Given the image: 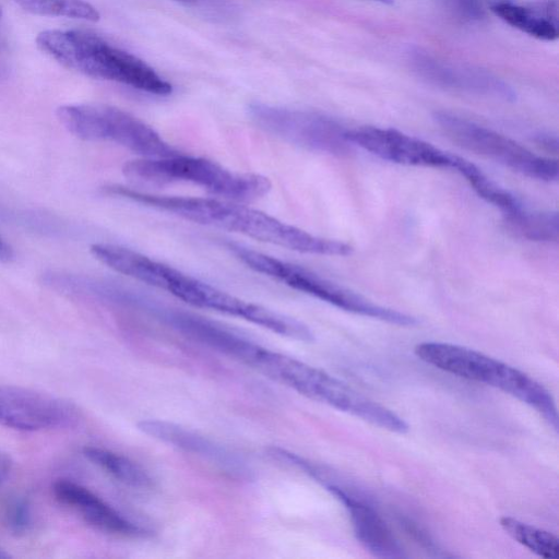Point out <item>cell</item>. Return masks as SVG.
I'll use <instances>...</instances> for the list:
<instances>
[{
    "label": "cell",
    "mask_w": 559,
    "mask_h": 559,
    "mask_svg": "<svg viewBox=\"0 0 559 559\" xmlns=\"http://www.w3.org/2000/svg\"><path fill=\"white\" fill-rule=\"evenodd\" d=\"M104 191L193 223L239 233L298 252L346 257L354 250L346 242L314 236L262 211L228 199L156 195L120 185L104 187Z\"/></svg>",
    "instance_id": "obj_1"
},
{
    "label": "cell",
    "mask_w": 559,
    "mask_h": 559,
    "mask_svg": "<svg viewBox=\"0 0 559 559\" xmlns=\"http://www.w3.org/2000/svg\"><path fill=\"white\" fill-rule=\"evenodd\" d=\"M36 44L63 67L84 75L158 96L173 92V85L145 61L94 33L47 29L38 34Z\"/></svg>",
    "instance_id": "obj_2"
},
{
    "label": "cell",
    "mask_w": 559,
    "mask_h": 559,
    "mask_svg": "<svg viewBox=\"0 0 559 559\" xmlns=\"http://www.w3.org/2000/svg\"><path fill=\"white\" fill-rule=\"evenodd\" d=\"M423 361L451 374L497 388L537 411L558 430V412L550 392L525 372L477 350L449 343L424 342L415 347Z\"/></svg>",
    "instance_id": "obj_3"
},
{
    "label": "cell",
    "mask_w": 559,
    "mask_h": 559,
    "mask_svg": "<svg viewBox=\"0 0 559 559\" xmlns=\"http://www.w3.org/2000/svg\"><path fill=\"white\" fill-rule=\"evenodd\" d=\"M122 173L126 178L142 183L191 182L237 202L261 198L272 187L264 176L233 171L206 158L182 154L129 160L123 165Z\"/></svg>",
    "instance_id": "obj_4"
},
{
    "label": "cell",
    "mask_w": 559,
    "mask_h": 559,
    "mask_svg": "<svg viewBox=\"0 0 559 559\" xmlns=\"http://www.w3.org/2000/svg\"><path fill=\"white\" fill-rule=\"evenodd\" d=\"M228 249L251 270L345 311L400 326H413L417 323L409 314L374 304L300 265L234 243H229Z\"/></svg>",
    "instance_id": "obj_5"
},
{
    "label": "cell",
    "mask_w": 559,
    "mask_h": 559,
    "mask_svg": "<svg viewBox=\"0 0 559 559\" xmlns=\"http://www.w3.org/2000/svg\"><path fill=\"white\" fill-rule=\"evenodd\" d=\"M60 123L85 141H109L142 157H169L180 154L147 123L110 105L76 104L57 109Z\"/></svg>",
    "instance_id": "obj_6"
},
{
    "label": "cell",
    "mask_w": 559,
    "mask_h": 559,
    "mask_svg": "<svg viewBox=\"0 0 559 559\" xmlns=\"http://www.w3.org/2000/svg\"><path fill=\"white\" fill-rule=\"evenodd\" d=\"M433 119L452 142L469 152L531 179L558 180L559 165L555 158L537 155L497 131L448 111H437Z\"/></svg>",
    "instance_id": "obj_7"
},
{
    "label": "cell",
    "mask_w": 559,
    "mask_h": 559,
    "mask_svg": "<svg viewBox=\"0 0 559 559\" xmlns=\"http://www.w3.org/2000/svg\"><path fill=\"white\" fill-rule=\"evenodd\" d=\"M249 112L260 128L290 144L334 156L353 151L348 129L328 116L266 104H252Z\"/></svg>",
    "instance_id": "obj_8"
},
{
    "label": "cell",
    "mask_w": 559,
    "mask_h": 559,
    "mask_svg": "<svg viewBox=\"0 0 559 559\" xmlns=\"http://www.w3.org/2000/svg\"><path fill=\"white\" fill-rule=\"evenodd\" d=\"M79 412L67 400L37 390L0 385V424L21 431L69 428Z\"/></svg>",
    "instance_id": "obj_9"
},
{
    "label": "cell",
    "mask_w": 559,
    "mask_h": 559,
    "mask_svg": "<svg viewBox=\"0 0 559 559\" xmlns=\"http://www.w3.org/2000/svg\"><path fill=\"white\" fill-rule=\"evenodd\" d=\"M347 138L353 145L381 159L404 166L454 169L459 157L391 128L365 126L348 129Z\"/></svg>",
    "instance_id": "obj_10"
},
{
    "label": "cell",
    "mask_w": 559,
    "mask_h": 559,
    "mask_svg": "<svg viewBox=\"0 0 559 559\" xmlns=\"http://www.w3.org/2000/svg\"><path fill=\"white\" fill-rule=\"evenodd\" d=\"M409 60L419 76L437 86L508 102L515 99L508 84L483 70L448 63L420 49L412 50Z\"/></svg>",
    "instance_id": "obj_11"
},
{
    "label": "cell",
    "mask_w": 559,
    "mask_h": 559,
    "mask_svg": "<svg viewBox=\"0 0 559 559\" xmlns=\"http://www.w3.org/2000/svg\"><path fill=\"white\" fill-rule=\"evenodd\" d=\"M138 428L154 439L207 460L229 476L250 478L251 471L240 456L195 431L159 419L141 420Z\"/></svg>",
    "instance_id": "obj_12"
},
{
    "label": "cell",
    "mask_w": 559,
    "mask_h": 559,
    "mask_svg": "<svg viewBox=\"0 0 559 559\" xmlns=\"http://www.w3.org/2000/svg\"><path fill=\"white\" fill-rule=\"evenodd\" d=\"M323 485L345 506L355 536L367 551L378 558L406 557L388 524L368 501L346 490L333 476Z\"/></svg>",
    "instance_id": "obj_13"
},
{
    "label": "cell",
    "mask_w": 559,
    "mask_h": 559,
    "mask_svg": "<svg viewBox=\"0 0 559 559\" xmlns=\"http://www.w3.org/2000/svg\"><path fill=\"white\" fill-rule=\"evenodd\" d=\"M52 491L61 503L78 512L86 523L99 531L128 537L145 535V531L74 481L60 479L53 484Z\"/></svg>",
    "instance_id": "obj_14"
},
{
    "label": "cell",
    "mask_w": 559,
    "mask_h": 559,
    "mask_svg": "<svg viewBox=\"0 0 559 559\" xmlns=\"http://www.w3.org/2000/svg\"><path fill=\"white\" fill-rule=\"evenodd\" d=\"M491 11L506 23L540 40L558 38L557 10L551 3L526 7L501 1L491 5Z\"/></svg>",
    "instance_id": "obj_15"
},
{
    "label": "cell",
    "mask_w": 559,
    "mask_h": 559,
    "mask_svg": "<svg viewBox=\"0 0 559 559\" xmlns=\"http://www.w3.org/2000/svg\"><path fill=\"white\" fill-rule=\"evenodd\" d=\"M454 170L465 178L479 198L499 209L503 216L523 207L516 197L487 177L469 160L459 156Z\"/></svg>",
    "instance_id": "obj_16"
},
{
    "label": "cell",
    "mask_w": 559,
    "mask_h": 559,
    "mask_svg": "<svg viewBox=\"0 0 559 559\" xmlns=\"http://www.w3.org/2000/svg\"><path fill=\"white\" fill-rule=\"evenodd\" d=\"M83 454L88 461L126 485L141 489L152 486L148 474L139 464L121 454L97 447H85Z\"/></svg>",
    "instance_id": "obj_17"
},
{
    "label": "cell",
    "mask_w": 559,
    "mask_h": 559,
    "mask_svg": "<svg viewBox=\"0 0 559 559\" xmlns=\"http://www.w3.org/2000/svg\"><path fill=\"white\" fill-rule=\"evenodd\" d=\"M503 217L509 229L521 238L537 242H558L559 218L556 212H532L522 207Z\"/></svg>",
    "instance_id": "obj_18"
},
{
    "label": "cell",
    "mask_w": 559,
    "mask_h": 559,
    "mask_svg": "<svg viewBox=\"0 0 559 559\" xmlns=\"http://www.w3.org/2000/svg\"><path fill=\"white\" fill-rule=\"evenodd\" d=\"M500 525L511 538L537 556L546 559L559 558V539L552 533L511 516L501 518Z\"/></svg>",
    "instance_id": "obj_19"
},
{
    "label": "cell",
    "mask_w": 559,
    "mask_h": 559,
    "mask_svg": "<svg viewBox=\"0 0 559 559\" xmlns=\"http://www.w3.org/2000/svg\"><path fill=\"white\" fill-rule=\"evenodd\" d=\"M24 10L46 16L97 22L99 12L85 0H14Z\"/></svg>",
    "instance_id": "obj_20"
},
{
    "label": "cell",
    "mask_w": 559,
    "mask_h": 559,
    "mask_svg": "<svg viewBox=\"0 0 559 559\" xmlns=\"http://www.w3.org/2000/svg\"><path fill=\"white\" fill-rule=\"evenodd\" d=\"M7 523L10 531L16 535L28 531L32 523V512L28 501L24 498L15 499L8 508Z\"/></svg>",
    "instance_id": "obj_21"
},
{
    "label": "cell",
    "mask_w": 559,
    "mask_h": 559,
    "mask_svg": "<svg viewBox=\"0 0 559 559\" xmlns=\"http://www.w3.org/2000/svg\"><path fill=\"white\" fill-rule=\"evenodd\" d=\"M535 143L545 150L546 152L556 154L558 152V139L557 136L542 133L535 138Z\"/></svg>",
    "instance_id": "obj_22"
},
{
    "label": "cell",
    "mask_w": 559,
    "mask_h": 559,
    "mask_svg": "<svg viewBox=\"0 0 559 559\" xmlns=\"http://www.w3.org/2000/svg\"><path fill=\"white\" fill-rule=\"evenodd\" d=\"M12 463L11 456L0 450V486L8 479L12 469Z\"/></svg>",
    "instance_id": "obj_23"
},
{
    "label": "cell",
    "mask_w": 559,
    "mask_h": 559,
    "mask_svg": "<svg viewBox=\"0 0 559 559\" xmlns=\"http://www.w3.org/2000/svg\"><path fill=\"white\" fill-rule=\"evenodd\" d=\"M14 250L0 235V262L9 263L14 260Z\"/></svg>",
    "instance_id": "obj_24"
},
{
    "label": "cell",
    "mask_w": 559,
    "mask_h": 559,
    "mask_svg": "<svg viewBox=\"0 0 559 559\" xmlns=\"http://www.w3.org/2000/svg\"><path fill=\"white\" fill-rule=\"evenodd\" d=\"M8 557H9V555L0 549V559H5Z\"/></svg>",
    "instance_id": "obj_25"
},
{
    "label": "cell",
    "mask_w": 559,
    "mask_h": 559,
    "mask_svg": "<svg viewBox=\"0 0 559 559\" xmlns=\"http://www.w3.org/2000/svg\"><path fill=\"white\" fill-rule=\"evenodd\" d=\"M0 17H1V11H0Z\"/></svg>",
    "instance_id": "obj_26"
}]
</instances>
